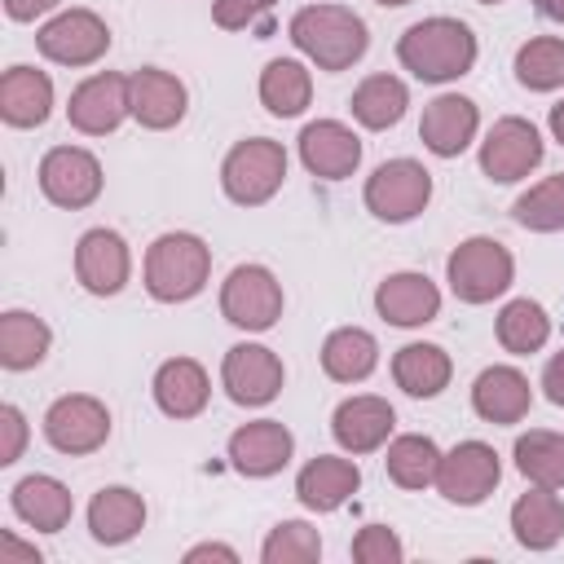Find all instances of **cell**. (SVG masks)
Masks as SVG:
<instances>
[{"instance_id":"cell-1","label":"cell","mask_w":564,"mask_h":564,"mask_svg":"<svg viewBox=\"0 0 564 564\" xmlns=\"http://www.w3.org/2000/svg\"><path fill=\"white\" fill-rule=\"evenodd\" d=\"M286 35L317 70H348L370 48V31L348 4H304Z\"/></svg>"},{"instance_id":"cell-2","label":"cell","mask_w":564,"mask_h":564,"mask_svg":"<svg viewBox=\"0 0 564 564\" xmlns=\"http://www.w3.org/2000/svg\"><path fill=\"white\" fill-rule=\"evenodd\" d=\"M401 66L423 84H449L476 66V35L458 18H423L397 40Z\"/></svg>"},{"instance_id":"cell-3","label":"cell","mask_w":564,"mask_h":564,"mask_svg":"<svg viewBox=\"0 0 564 564\" xmlns=\"http://www.w3.org/2000/svg\"><path fill=\"white\" fill-rule=\"evenodd\" d=\"M212 273V247L198 234H159L145 251V291L159 304L194 300L207 286Z\"/></svg>"},{"instance_id":"cell-4","label":"cell","mask_w":564,"mask_h":564,"mask_svg":"<svg viewBox=\"0 0 564 564\" xmlns=\"http://www.w3.org/2000/svg\"><path fill=\"white\" fill-rule=\"evenodd\" d=\"M282 181H286V150L282 141H269V137L238 141L220 163V185L238 207L269 203L282 189Z\"/></svg>"},{"instance_id":"cell-5","label":"cell","mask_w":564,"mask_h":564,"mask_svg":"<svg viewBox=\"0 0 564 564\" xmlns=\"http://www.w3.org/2000/svg\"><path fill=\"white\" fill-rule=\"evenodd\" d=\"M445 278H449V291L463 304H489L511 286L516 260L498 238H467L449 251Z\"/></svg>"},{"instance_id":"cell-6","label":"cell","mask_w":564,"mask_h":564,"mask_svg":"<svg viewBox=\"0 0 564 564\" xmlns=\"http://www.w3.org/2000/svg\"><path fill=\"white\" fill-rule=\"evenodd\" d=\"M427 198H432V172L414 159H388L366 181V207L388 225L414 220L427 207Z\"/></svg>"},{"instance_id":"cell-7","label":"cell","mask_w":564,"mask_h":564,"mask_svg":"<svg viewBox=\"0 0 564 564\" xmlns=\"http://www.w3.org/2000/svg\"><path fill=\"white\" fill-rule=\"evenodd\" d=\"M44 436H48V445L57 454H70V458L93 454L110 436V410L97 397H88V392H66V397H57L48 405Z\"/></svg>"},{"instance_id":"cell-8","label":"cell","mask_w":564,"mask_h":564,"mask_svg":"<svg viewBox=\"0 0 564 564\" xmlns=\"http://www.w3.org/2000/svg\"><path fill=\"white\" fill-rule=\"evenodd\" d=\"M502 480V463L494 454V445L485 441H458L449 454H441V471H436V489L445 502L454 507H476L485 502Z\"/></svg>"},{"instance_id":"cell-9","label":"cell","mask_w":564,"mask_h":564,"mask_svg":"<svg viewBox=\"0 0 564 564\" xmlns=\"http://www.w3.org/2000/svg\"><path fill=\"white\" fill-rule=\"evenodd\" d=\"M220 313L242 330H269L282 317V282L264 264H238L220 286Z\"/></svg>"},{"instance_id":"cell-10","label":"cell","mask_w":564,"mask_h":564,"mask_svg":"<svg viewBox=\"0 0 564 564\" xmlns=\"http://www.w3.org/2000/svg\"><path fill=\"white\" fill-rule=\"evenodd\" d=\"M35 48L57 66H93L110 48V26L93 9H66L35 31Z\"/></svg>"},{"instance_id":"cell-11","label":"cell","mask_w":564,"mask_h":564,"mask_svg":"<svg viewBox=\"0 0 564 564\" xmlns=\"http://www.w3.org/2000/svg\"><path fill=\"white\" fill-rule=\"evenodd\" d=\"M542 163V137L529 119H498L489 128V137L480 141V172L498 185H511V181H524L533 167Z\"/></svg>"},{"instance_id":"cell-12","label":"cell","mask_w":564,"mask_h":564,"mask_svg":"<svg viewBox=\"0 0 564 564\" xmlns=\"http://www.w3.org/2000/svg\"><path fill=\"white\" fill-rule=\"evenodd\" d=\"M40 189L48 203L79 212L101 194V163L79 145H53L40 159Z\"/></svg>"},{"instance_id":"cell-13","label":"cell","mask_w":564,"mask_h":564,"mask_svg":"<svg viewBox=\"0 0 564 564\" xmlns=\"http://www.w3.org/2000/svg\"><path fill=\"white\" fill-rule=\"evenodd\" d=\"M123 115H132V101H128V75H115V70H97L88 75L70 101H66V119L75 132L84 137H106L123 123Z\"/></svg>"},{"instance_id":"cell-14","label":"cell","mask_w":564,"mask_h":564,"mask_svg":"<svg viewBox=\"0 0 564 564\" xmlns=\"http://www.w3.org/2000/svg\"><path fill=\"white\" fill-rule=\"evenodd\" d=\"M220 383L238 405H269L282 392V361L264 344H234L220 361Z\"/></svg>"},{"instance_id":"cell-15","label":"cell","mask_w":564,"mask_h":564,"mask_svg":"<svg viewBox=\"0 0 564 564\" xmlns=\"http://www.w3.org/2000/svg\"><path fill=\"white\" fill-rule=\"evenodd\" d=\"M128 101H132V119L150 132H163V128H176L185 119V106H189V93L185 84L172 75V70H159V66H141L128 75Z\"/></svg>"},{"instance_id":"cell-16","label":"cell","mask_w":564,"mask_h":564,"mask_svg":"<svg viewBox=\"0 0 564 564\" xmlns=\"http://www.w3.org/2000/svg\"><path fill=\"white\" fill-rule=\"evenodd\" d=\"M128 273H132V256H128V242L115 229H88L75 242V278H79L84 291L119 295Z\"/></svg>"},{"instance_id":"cell-17","label":"cell","mask_w":564,"mask_h":564,"mask_svg":"<svg viewBox=\"0 0 564 564\" xmlns=\"http://www.w3.org/2000/svg\"><path fill=\"white\" fill-rule=\"evenodd\" d=\"M476 128H480V110L463 93H441L436 101L423 106V119H419V137L436 159H458L471 145Z\"/></svg>"},{"instance_id":"cell-18","label":"cell","mask_w":564,"mask_h":564,"mask_svg":"<svg viewBox=\"0 0 564 564\" xmlns=\"http://www.w3.org/2000/svg\"><path fill=\"white\" fill-rule=\"evenodd\" d=\"M300 163L322 181H344L361 163V137L339 119H317L300 132Z\"/></svg>"},{"instance_id":"cell-19","label":"cell","mask_w":564,"mask_h":564,"mask_svg":"<svg viewBox=\"0 0 564 564\" xmlns=\"http://www.w3.org/2000/svg\"><path fill=\"white\" fill-rule=\"evenodd\" d=\"M291 449H295V436L278 419L242 423L229 436V463L242 476H273V471H282L291 463Z\"/></svg>"},{"instance_id":"cell-20","label":"cell","mask_w":564,"mask_h":564,"mask_svg":"<svg viewBox=\"0 0 564 564\" xmlns=\"http://www.w3.org/2000/svg\"><path fill=\"white\" fill-rule=\"evenodd\" d=\"M392 427H397L392 405H388L383 397H370V392L339 401L335 414H330V432H335L339 449H348V454H370V449H379V445L392 436Z\"/></svg>"},{"instance_id":"cell-21","label":"cell","mask_w":564,"mask_h":564,"mask_svg":"<svg viewBox=\"0 0 564 564\" xmlns=\"http://www.w3.org/2000/svg\"><path fill=\"white\" fill-rule=\"evenodd\" d=\"M361 489V467L339 454H317L295 476V498L308 511H339Z\"/></svg>"},{"instance_id":"cell-22","label":"cell","mask_w":564,"mask_h":564,"mask_svg":"<svg viewBox=\"0 0 564 564\" xmlns=\"http://www.w3.org/2000/svg\"><path fill=\"white\" fill-rule=\"evenodd\" d=\"M375 308L392 326H423L441 313V291L427 273H392L375 286Z\"/></svg>"},{"instance_id":"cell-23","label":"cell","mask_w":564,"mask_h":564,"mask_svg":"<svg viewBox=\"0 0 564 564\" xmlns=\"http://www.w3.org/2000/svg\"><path fill=\"white\" fill-rule=\"evenodd\" d=\"M533 405V388L516 366H489L471 383V410L485 423H520Z\"/></svg>"},{"instance_id":"cell-24","label":"cell","mask_w":564,"mask_h":564,"mask_svg":"<svg viewBox=\"0 0 564 564\" xmlns=\"http://www.w3.org/2000/svg\"><path fill=\"white\" fill-rule=\"evenodd\" d=\"M53 115V79L35 66H9L0 75V119L9 128H40Z\"/></svg>"},{"instance_id":"cell-25","label":"cell","mask_w":564,"mask_h":564,"mask_svg":"<svg viewBox=\"0 0 564 564\" xmlns=\"http://www.w3.org/2000/svg\"><path fill=\"white\" fill-rule=\"evenodd\" d=\"M212 397V383H207V370L194 361V357H172L154 370V405L167 414V419H194L203 414Z\"/></svg>"},{"instance_id":"cell-26","label":"cell","mask_w":564,"mask_h":564,"mask_svg":"<svg viewBox=\"0 0 564 564\" xmlns=\"http://www.w3.org/2000/svg\"><path fill=\"white\" fill-rule=\"evenodd\" d=\"M145 524V502L141 494H132L128 485H106L93 494L88 502V529L101 546H123L141 533Z\"/></svg>"},{"instance_id":"cell-27","label":"cell","mask_w":564,"mask_h":564,"mask_svg":"<svg viewBox=\"0 0 564 564\" xmlns=\"http://www.w3.org/2000/svg\"><path fill=\"white\" fill-rule=\"evenodd\" d=\"M511 533L529 551H551L564 538V502H560V494L542 489V485L520 494L511 502Z\"/></svg>"},{"instance_id":"cell-28","label":"cell","mask_w":564,"mask_h":564,"mask_svg":"<svg viewBox=\"0 0 564 564\" xmlns=\"http://www.w3.org/2000/svg\"><path fill=\"white\" fill-rule=\"evenodd\" d=\"M13 511H18V520H26L40 533H62L70 524L75 502L57 476H22L13 485Z\"/></svg>"},{"instance_id":"cell-29","label":"cell","mask_w":564,"mask_h":564,"mask_svg":"<svg viewBox=\"0 0 564 564\" xmlns=\"http://www.w3.org/2000/svg\"><path fill=\"white\" fill-rule=\"evenodd\" d=\"M375 366H379V344H375L370 330L339 326V330L326 335V344H322V370L335 383H361Z\"/></svg>"},{"instance_id":"cell-30","label":"cell","mask_w":564,"mask_h":564,"mask_svg":"<svg viewBox=\"0 0 564 564\" xmlns=\"http://www.w3.org/2000/svg\"><path fill=\"white\" fill-rule=\"evenodd\" d=\"M313 97V75L304 62L295 57H273L264 70H260V101L269 115L278 119H295Z\"/></svg>"},{"instance_id":"cell-31","label":"cell","mask_w":564,"mask_h":564,"mask_svg":"<svg viewBox=\"0 0 564 564\" xmlns=\"http://www.w3.org/2000/svg\"><path fill=\"white\" fill-rule=\"evenodd\" d=\"M449 352L441 344H405L392 357V379L410 397H436L449 383Z\"/></svg>"},{"instance_id":"cell-32","label":"cell","mask_w":564,"mask_h":564,"mask_svg":"<svg viewBox=\"0 0 564 564\" xmlns=\"http://www.w3.org/2000/svg\"><path fill=\"white\" fill-rule=\"evenodd\" d=\"M53 344V330L35 317V313H22V308H9L0 317V366L4 370H31L44 361Z\"/></svg>"},{"instance_id":"cell-33","label":"cell","mask_w":564,"mask_h":564,"mask_svg":"<svg viewBox=\"0 0 564 564\" xmlns=\"http://www.w3.org/2000/svg\"><path fill=\"white\" fill-rule=\"evenodd\" d=\"M405 106H410V93H405V84H401L397 75H366V79L352 88V119H357L361 128L383 132V128L401 123Z\"/></svg>"},{"instance_id":"cell-34","label":"cell","mask_w":564,"mask_h":564,"mask_svg":"<svg viewBox=\"0 0 564 564\" xmlns=\"http://www.w3.org/2000/svg\"><path fill=\"white\" fill-rule=\"evenodd\" d=\"M383 467H388V476H392L401 489H427V485H436L441 449H436L432 436L410 432V436L388 441V458H383Z\"/></svg>"},{"instance_id":"cell-35","label":"cell","mask_w":564,"mask_h":564,"mask_svg":"<svg viewBox=\"0 0 564 564\" xmlns=\"http://www.w3.org/2000/svg\"><path fill=\"white\" fill-rule=\"evenodd\" d=\"M516 467L524 480L542 489H564V436L546 427H529L516 436Z\"/></svg>"},{"instance_id":"cell-36","label":"cell","mask_w":564,"mask_h":564,"mask_svg":"<svg viewBox=\"0 0 564 564\" xmlns=\"http://www.w3.org/2000/svg\"><path fill=\"white\" fill-rule=\"evenodd\" d=\"M546 339H551V317H546V308H542L538 300L520 295V300L502 304V313H498V344H502L507 352L529 357V352H538Z\"/></svg>"},{"instance_id":"cell-37","label":"cell","mask_w":564,"mask_h":564,"mask_svg":"<svg viewBox=\"0 0 564 564\" xmlns=\"http://www.w3.org/2000/svg\"><path fill=\"white\" fill-rule=\"evenodd\" d=\"M516 79L529 88V93H551L564 84V40L555 35H538V40H524L520 53H516Z\"/></svg>"},{"instance_id":"cell-38","label":"cell","mask_w":564,"mask_h":564,"mask_svg":"<svg viewBox=\"0 0 564 564\" xmlns=\"http://www.w3.org/2000/svg\"><path fill=\"white\" fill-rule=\"evenodd\" d=\"M511 216H516V225H524V229H533V234H555V229H564V172H555V176L529 185V189L516 198Z\"/></svg>"},{"instance_id":"cell-39","label":"cell","mask_w":564,"mask_h":564,"mask_svg":"<svg viewBox=\"0 0 564 564\" xmlns=\"http://www.w3.org/2000/svg\"><path fill=\"white\" fill-rule=\"evenodd\" d=\"M260 560H264V564H313V560H322V538H317V529L304 524V520H282V524H273V533L264 538Z\"/></svg>"},{"instance_id":"cell-40","label":"cell","mask_w":564,"mask_h":564,"mask_svg":"<svg viewBox=\"0 0 564 564\" xmlns=\"http://www.w3.org/2000/svg\"><path fill=\"white\" fill-rule=\"evenodd\" d=\"M401 555H405V546L388 524H366L352 538V560L357 564H401Z\"/></svg>"},{"instance_id":"cell-41","label":"cell","mask_w":564,"mask_h":564,"mask_svg":"<svg viewBox=\"0 0 564 564\" xmlns=\"http://www.w3.org/2000/svg\"><path fill=\"white\" fill-rule=\"evenodd\" d=\"M278 0H216L212 4V22L220 31H251L264 22V13L273 9Z\"/></svg>"},{"instance_id":"cell-42","label":"cell","mask_w":564,"mask_h":564,"mask_svg":"<svg viewBox=\"0 0 564 564\" xmlns=\"http://www.w3.org/2000/svg\"><path fill=\"white\" fill-rule=\"evenodd\" d=\"M22 445H26V419L18 405H0V463H18L22 458Z\"/></svg>"},{"instance_id":"cell-43","label":"cell","mask_w":564,"mask_h":564,"mask_svg":"<svg viewBox=\"0 0 564 564\" xmlns=\"http://www.w3.org/2000/svg\"><path fill=\"white\" fill-rule=\"evenodd\" d=\"M542 392H546L551 405H564V352H555V357L546 361V370H542Z\"/></svg>"},{"instance_id":"cell-44","label":"cell","mask_w":564,"mask_h":564,"mask_svg":"<svg viewBox=\"0 0 564 564\" xmlns=\"http://www.w3.org/2000/svg\"><path fill=\"white\" fill-rule=\"evenodd\" d=\"M0 564H40V551L22 546L13 533H0Z\"/></svg>"},{"instance_id":"cell-45","label":"cell","mask_w":564,"mask_h":564,"mask_svg":"<svg viewBox=\"0 0 564 564\" xmlns=\"http://www.w3.org/2000/svg\"><path fill=\"white\" fill-rule=\"evenodd\" d=\"M62 0H4V13L13 18V22H35L40 13H48V9H57Z\"/></svg>"},{"instance_id":"cell-46","label":"cell","mask_w":564,"mask_h":564,"mask_svg":"<svg viewBox=\"0 0 564 564\" xmlns=\"http://www.w3.org/2000/svg\"><path fill=\"white\" fill-rule=\"evenodd\" d=\"M198 560H225V564H238V551L225 546V542H198L185 551V564H198Z\"/></svg>"},{"instance_id":"cell-47","label":"cell","mask_w":564,"mask_h":564,"mask_svg":"<svg viewBox=\"0 0 564 564\" xmlns=\"http://www.w3.org/2000/svg\"><path fill=\"white\" fill-rule=\"evenodd\" d=\"M533 9L542 18H551V22H564V0H533Z\"/></svg>"},{"instance_id":"cell-48","label":"cell","mask_w":564,"mask_h":564,"mask_svg":"<svg viewBox=\"0 0 564 564\" xmlns=\"http://www.w3.org/2000/svg\"><path fill=\"white\" fill-rule=\"evenodd\" d=\"M551 132H555V141L564 145V101H560V106H551Z\"/></svg>"},{"instance_id":"cell-49","label":"cell","mask_w":564,"mask_h":564,"mask_svg":"<svg viewBox=\"0 0 564 564\" xmlns=\"http://www.w3.org/2000/svg\"><path fill=\"white\" fill-rule=\"evenodd\" d=\"M379 4H388V9H397V4H410V0H379Z\"/></svg>"},{"instance_id":"cell-50","label":"cell","mask_w":564,"mask_h":564,"mask_svg":"<svg viewBox=\"0 0 564 564\" xmlns=\"http://www.w3.org/2000/svg\"><path fill=\"white\" fill-rule=\"evenodd\" d=\"M480 4H502V0H480Z\"/></svg>"}]
</instances>
